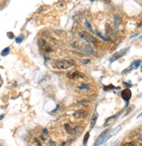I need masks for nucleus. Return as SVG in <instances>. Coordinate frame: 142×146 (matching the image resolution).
<instances>
[{
  "label": "nucleus",
  "mask_w": 142,
  "mask_h": 146,
  "mask_svg": "<svg viewBox=\"0 0 142 146\" xmlns=\"http://www.w3.org/2000/svg\"><path fill=\"white\" fill-rule=\"evenodd\" d=\"M122 146H137V144L134 141H130V142H126V143H125Z\"/></svg>",
  "instance_id": "15"
},
{
  "label": "nucleus",
  "mask_w": 142,
  "mask_h": 146,
  "mask_svg": "<svg viewBox=\"0 0 142 146\" xmlns=\"http://www.w3.org/2000/svg\"><path fill=\"white\" fill-rule=\"evenodd\" d=\"M75 66V62L74 60H55L53 62V67L56 69H61V70H66L72 66Z\"/></svg>",
  "instance_id": "1"
},
{
  "label": "nucleus",
  "mask_w": 142,
  "mask_h": 146,
  "mask_svg": "<svg viewBox=\"0 0 142 146\" xmlns=\"http://www.w3.org/2000/svg\"><path fill=\"white\" fill-rule=\"evenodd\" d=\"M115 23H116V26H119V23H120V18H119V16L115 17Z\"/></svg>",
  "instance_id": "21"
},
{
  "label": "nucleus",
  "mask_w": 142,
  "mask_h": 146,
  "mask_svg": "<svg viewBox=\"0 0 142 146\" xmlns=\"http://www.w3.org/2000/svg\"><path fill=\"white\" fill-rule=\"evenodd\" d=\"M64 129H65L66 132L69 135L79 134L82 130V129H81V127L79 126L78 124H75V123H65L64 124Z\"/></svg>",
  "instance_id": "2"
},
{
  "label": "nucleus",
  "mask_w": 142,
  "mask_h": 146,
  "mask_svg": "<svg viewBox=\"0 0 142 146\" xmlns=\"http://www.w3.org/2000/svg\"><path fill=\"white\" fill-rule=\"evenodd\" d=\"M122 112V111H121ZM121 112H119L118 115H112V116H110V117L107 118L106 119V121H105V126H108V125H110V124H111L112 123H114L115 122V120H116L117 118L119 117V114H121Z\"/></svg>",
  "instance_id": "10"
},
{
  "label": "nucleus",
  "mask_w": 142,
  "mask_h": 146,
  "mask_svg": "<svg viewBox=\"0 0 142 146\" xmlns=\"http://www.w3.org/2000/svg\"><path fill=\"white\" fill-rule=\"evenodd\" d=\"M88 115V111L85 109H79L73 113V118H75L76 120H82L86 118Z\"/></svg>",
  "instance_id": "5"
},
{
  "label": "nucleus",
  "mask_w": 142,
  "mask_h": 146,
  "mask_svg": "<svg viewBox=\"0 0 142 146\" xmlns=\"http://www.w3.org/2000/svg\"><path fill=\"white\" fill-rule=\"evenodd\" d=\"M85 26H86V27H87L89 30H90V32H92V28H91V26H90V24L88 22V21H85Z\"/></svg>",
  "instance_id": "20"
},
{
  "label": "nucleus",
  "mask_w": 142,
  "mask_h": 146,
  "mask_svg": "<svg viewBox=\"0 0 142 146\" xmlns=\"http://www.w3.org/2000/svg\"><path fill=\"white\" fill-rule=\"evenodd\" d=\"M96 32V34L97 35L98 37H100V38H101L102 40H105V41H108V40H107V39H106V38H105V37H104V36H103V35H102L101 33H100V32H96H96Z\"/></svg>",
  "instance_id": "19"
},
{
  "label": "nucleus",
  "mask_w": 142,
  "mask_h": 146,
  "mask_svg": "<svg viewBox=\"0 0 142 146\" xmlns=\"http://www.w3.org/2000/svg\"><path fill=\"white\" fill-rule=\"evenodd\" d=\"M78 35H79V37L81 38L82 40H85V41L88 42V43L93 44V45H96V38L92 37V36H91L89 32H85V31H80V32H78Z\"/></svg>",
  "instance_id": "3"
},
{
  "label": "nucleus",
  "mask_w": 142,
  "mask_h": 146,
  "mask_svg": "<svg viewBox=\"0 0 142 146\" xmlns=\"http://www.w3.org/2000/svg\"><path fill=\"white\" fill-rule=\"evenodd\" d=\"M140 63H141V60H134L133 62L132 63V65L131 66H133V68L135 69V68H138L139 66V65H140Z\"/></svg>",
  "instance_id": "13"
},
{
  "label": "nucleus",
  "mask_w": 142,
  "mask_h": 146,
  "mask_svg": "<svg viewBox=\"0 0 142 146\" xmlns=\"http://www.w3.org/2000/svg\"><path fill=\"white\" fill-rule=\"evenodd\" d=\"M129 50V48H125V49H122V50H120V51H119V52H117L115 54L113 55L112 57L110 58V62L112 63V62H114L115 60H119V58H121V57H123L124 55L127 53V51Z\"/></svg>",
  "instance_id": "7"
},
{
  "label": "nucleus",
  "mask_w": 142,
  "mask_h": 146,
  "mask_svg": "<svg viewBox=\"0 0 142 146\" xmlns=\"http://www.w3.org/2000/svg\"><path fill=\"white\" fill-rule=\"evenodd\" d=\"M89 137H90V132H87L85 136H84V138H83V145H86L87 144V142L89 140Z\"/></svg>",
  "instance_id": "16"
},
{
  "label": "nucleus",
  "mask_w": 142,
  "mask_h": 146,
  "mask_svg": "<svg viewBox=\"0 0 142 146\" xmlns=\"http://www.w3.org/2000/svg\"><path fill=\"white\" fill-rule=\"evenodd\" d=\"M108 130H109V129H105L104 132H102L101 134H100V136L97 137V139L96 140V142H95V143H94V145L93 146L101 145V144H103L105 141L107 140V132H108Z\"/></svg>",
  "instance_id": "6"
},
{
  "label": "nucleus",
  "mask_w": 142,
  "mask_h": 146,
  "mask_svg": "<svg viewBox=\"0 0 142 146\" xmlns=\"http://www.w3.org/2000/svg\"><path fill=\"white\" fill-rule=\"evenodd\" d=\"M39 46L44 53H50L53 51V48L50 46V45L46 43V41L44 40L43 39L39 40Z\"/></svg>",
  "instance_id": "4"
},
{
  "label": "nucleus",
  "mask_w": 142,
  "mask_h": 146,
  "mask_svg": "<svg viewBox=\"0 0 142 146\" xmlns=\"http://www.w3.org/2000/svg\"><path fill=\"white\" fill-rule=\"evenodd\" d=\"M67 76L68 78H69L71 80H75V79H78V78L83 77L84 75L81 72L77 71V70H74V71H70L69 73H68Z\"/></svg>",
  "instance_id": "8"
},
{
  "label": "nucleus",
  "mask_w": 142,
  "mask_h": 146,
  "mask_svg": "<svg viewBox=\"0 0 142 146\" xmlns=\"http://www.w3.org/2000/svg\"><path fill=\"white\" fill-rule=\"evenodd\" d=\"M96 120H97V114H96V112H94L92 117H91V120H90V129H92L93 127L95 126Z\"/></svg>",
  "instance_id": "11"
},
{
  "label": "nucleus",
  "mask_w": 142,
  "mask_h": 146,
  "mask_svg": "<svg viewBox=\"0 0 142 146\" xmlns=\"http://www.w3.org/2000/svg\"><path fill=\"white\" fill-rule=\"evenodd\" d=\"M23 40H24V36L23 35H20V36H18V38H16V42L19 44L23 41Z\"/></svg>",
  "instance_id": "18"
},
{
  "label": "nucleus",
  "mask_w": 142,
  "mask_h": 146,
  "mask_svg": "<svg viewBox=\"0 0 142 146\" xmlns=\"http://www.w3.org/2000/svg\"><path fill=\"white\" fill-rule=\"evenodd\" d=\"M9 52H10V48H9V47H6L5 49H4L3 51H2L1 55H2V56H5V55H7L9 53Z\"/></svg>",
  "instance_id": "17"
},
{
  "label": "nucleus",
  "mask_w": 142,
  "mask_h": 146,
  "mask_svg": "<svg viewBox=\"0 0 142 146\" xmlns=\"http://www.w3.org/2000/svg\"><path fill=\"white\" fill-rule=\"evenodd\" d=\"M90 60H89V59H88V60H81V62L82 64H87V63H89V62H90Z\"/></svg>",
  "instance_id": "22"
},
{
  "label": "nucleus",
  "mask_w": 142,
  "mask_h": 146,
  "mask_svg": "<svg viewBox=\"0 0 142 146\" xmlns=\"http://www.w3.org/2000/svg\"><path fill=\"white\" fill-rule=\"evenodd\" d=\"M78 88L79 89H86V90H88V89L90 88V85L85 84V83H82V84H80L78 86Z\"/></svg>",
  "instance_id": "14"
},
{
  "label": "nucleus",
  "mask_w": 142,
  "mask_h": 146,
  "mask_svg": "<svg viewBox=\"0 0 142 146\" xmlns=\"http://www.w3.org/2000/svg\"><path fill=\"white\" fill-rule=\"evenodd\" d=\"M120 128H121V126H118V127H117V128H115V129H113L112 130H111V131H110V133H109V135H108V136H107V139H108V138L112 137H113V136H114V135H116L117 133H118V132H119V130H120Z\"/></svg>",
  "instance_id": "12"
},
{
  "label": "nucleus",
  "mask_w": 142,
  "mask_h": 146,
  "mask_svg": "<svg viewBox=\"0 0 142 146\" xmlns=\"http://www.w3.org/2000/svg\"><path fill=\"white\" fill-rule=\"evenodd\" d=\"M7 35H8V37H10V39H13V38H14V35H13V33L8 32V33H7Z\"/></svg>",
  "instance_id": "23"
},
{
  "label": "nucleus",
  "mask_w": 142,
  "mask_h": 146,
  "mask_svg": "<svg viewBox=\"0 0 142 146\" xmlns=\"http://www.w3.org/2000/svg\"><path fill=\"white\" fill-rule=\"evenodd\" d=\"M121 95H122V97H123V99H124L125 101H126V102L128 103V102H129V100H130L131 96H132V92H131L130 89L125 88V89H124V90L122 91Z\"/></svg>",
  "instance_id": "9"
}]
</instances>
